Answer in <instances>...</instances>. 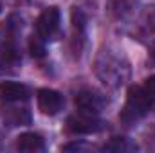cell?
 Wrapping results in <instances>:
<instances>
[{
    "label": "cell",
    "mask_w": 155,
    "mask_h": 153,
    "mask_svg": "<svg viewBox=\"0 0 155 153\" xmlns=\"http://www.w3.org/2000/svg\"><path fill=\"white\" fill-rule=\"evenodd\" d=\"M94 72L107 88H121L132 74L128 58L114 47L101 49L94 61Z\"/></svg>",
    "instance_id": "obj_1"
},
{
    "label": "cell",
    "mask_w": 155,
    "mask_h": 153,
    "mask_svg": "<svg viewBox=\"0 0 155 153\" xmlns=\"http://www.w3.org/2000/svg\"><path fill=\"white\" fill-rule=\"evenodd\" d=\"M152 99L148 97V94L144 92L143 86H132L128 90V96H126V103H124V108L119 115L121 122L124 126H132L135 122H139L144 115L150 112L152 108Z\"/></svg>",
    "instance_id": "obj_2"
},
{
    "label": "cell",
    "mask_w": 155,
    "mask_h": 153,
    "mask_svg": "<svg viewBox=\"0 0 155 153\" xmlns=\"http://www.w3.org/2000/svg\"><path fill=\"white\" fill-rule=\"evenodd\" d=\"M61 33V15L58 7H47L36 20V34L45 41H54Z\"/></svg>",
    "instance_id": "obj_3"
},
{
    "label": "cell",
    "mask_w": 155,
    "mask_h": 153,
    "mask_svg": "<svg viewBox=\"0 0 155 153\" xmlns=\"http://www.w3.org/2000/svg\"><path fill=\"white\" fill-rule=\"evenodd\" d=\"M87 24H88V16L85 13L83 7L74 5L71 11V49L72 52L79 56L83 45H85V38H87Z\"/></svg>",
    "instance_id": "obj_4"
},
{
    "label": "cell",
    "mask_w": 155,
    "mask_h": 153,
    "mask_svg": "<svg viewBox=\"0 0 155 153\" xmlns=\"http://www.w3.org/2000/svg\"><path fill=\"white\" fill-rule=\"evenodd\" d=\"M76 108L79 114L85 115H99L103 112V108L107 106V97L97 92V90H81L76 94Z\"/></svg>",
    "instance_id": "obj_5"
},
{
    "label": "cell",
    "mask_w": 155,
    "mask_h": 153,
    "mask_svg": "<svg viewBox=\"0 0 155 153\" xmlns=\"http://www.w3.org/2000/svg\"><path fill=\"white\" fill-rule=\"evenodd\" d=\"M0 117L4 124L9 128H18V126H27L31 124V112L25 106V101L20 103H2Z\"/></svg>",
    "instance_id": "obj_6"
},
{
    "label": "cell",
    "mask_w": 155,
    "mask_h": 153,
    "mask_svg": "<svg viewBox=\"0 0 155 153\" xmlns=\"http://www.w3.org/2000/svg\"><path fill=\"white\" fill-rule=\"evenodd\" d=\"M67 128L72 133H97L105 128V122L101 119H97V115H85L78 114L69 117L67 121Z\"/></svg>",
    "instance_id": "obj_7"
},
{
    "label": "cell",
    "mask_w": 155,
    "mask_h": 153,
    "mask_svg": "<svg viewBox=\"0 0 155 153\" xmlns=\"http://www.w3.org/2000/svg\"><path fill=\"white\" fill-rule=\"evenodd\" d=\"M38 108L41 110V114L45 115H56L63 110V105H65V99L63 96L58 92V90H52V88H41L38 90Z\"/></svg>",
    "instance_id": "obj_8"
},
{
    "label": "cell",
    "mask_w": 155,
    "mask_h": 153,
    "mask_svg": "<svg viewBox=\"0 0 155 153\" xmlns=\"http://www.w3.org/2000/svg\"><path fill=\"white\" fill-rule=\"evenodd\" d=\"M29 88L18 81H0V103L27 101Z\"/></svg>",
    "instance_id": "obj_9"
},
{
    "label": "cell",
    "mask_w": 155,
    "mask_h": 153,
    "mask_svg": "<svg viewBox=\"0 0 155 153\" xmlns=\"http://www.w3.org/2000/svg\"><path fill=\"white\" fill-rule=\"evenodd\" d=\"M16 150L24 153H40L45 151V141L40 133L35 132H25L16 139Z\"/></svg>",
    "instance_id": "obj_10"
},
{
    "label": "cell",
    "mask_w": 155,
    "mask_h": 153,
    "mask_svg": "<svg viewBox=\"0 0 155 153\" xmlns=\"http://www.w3.org/2000/svg\"><path fill=\"white\" fill-rule=\"evenodd\" d=\"M103 151H112V153L137 151V144L132 142L130 139H124V137H114V139H110V141L103 146Z\"/></svg>",
    "instance_id": "obj_11"
},
{
    "label": "cell",
    "mask_w": 155,
    "mask_h": 153,
    "mask_svg": "<svg viewBox=\"0 0 155 153\" xmlns=\"http://www.w3.org/2000/svg\"><path fill=\"white\" fill-rule=\"evenodd\" d=\"M139 27H141L143 34H153L155 33V5L146 7L143 11L141 20H139Z\"/></svg>",
    "instance_id": "obj_12"
},
{
    "label": "cell",
    "mask_w": 155,
    "mask_h": 153,
    "mask_svg": "<svg viewBox=\"0 0 155 153\" xmlns=\"http://www.w3.org/2000/svg\"><path fill=\"white\" fill-rule=\"evenodd\" d=\"M134 5L130 0H112L110 2V11L116 18H126L132 13Z\"/></svg>",
    "instance_id": "obj_13"
},
{
    "label": "cell",
    "mask_w": 155,
    "mask_h": 153,
    "mask_svg": "<svg viewBox=\"0 0 155 153\" xmlns=\"http://www.w3.org/2000/svg\"><path fill=\"white\" fill-rule=\"evenodd\" d=\"M45 40H41L38 34H33L29 40V50L35 58H43L45 56Z\"/></svg>",
    "instance_id": "obj_14"
},
{
    "label": "cell",
    "mask_w": 155,
    "mask_h": 153,
    "mask_svg": "<svg viewBox=\"0 0 155 153\" xmlns=\"http://www.w3.org/2000/svg\"><path fill=\"white\" fill-rule=\"evenodd\" d=\"M143 88H144V92L148 94V97L152 99V103H155V74L153 76H150L146 81H144Z\"/></svg>",
    "instance_id": "obj_15"
},
{
    "label": "cell",
    "mask_w": 155,
    "mask_h": 153,
    "mask_svg": "<svg viewBox=\"0 0 155 153\" xmlns=\"http://www.w3.org/2000/svg\"><path fill=\"white\" fill-rule=\"evenodd\" d=\"M63 150H65V151H69V150H85V144L72 142V144H67V146H63Z\"/></svg>",
    "instance_id": "obj_16"
},
{
    "label": "cell",
    "mask_w": 155,
    "mask_h": 153,
    "mask_svg": "<svg viewBox=\"0 0 155 153\" xmlns=\"http://www.w3.org/2000/svg\"><path fill=\"white\" fill-rule=\"evenodd\" d=\"M150 61L155 65V41L152 43V47H150Z\"/></svg>",
    "instance_id": "obj_17"
},
{
    "label": "cell",
    "mask_w": 155,
    "mask_h": 153,
    "mask_svg": "<svg viewBox=\"0 0 155 153\" xmlns=\"http://www.w3.org/2000/svg\"><path fill=\"white\" fill-rule=\"evenodd\" d=\"M0 13H2V4H0Z\"/></svg>",
    "instance_id": "obj_18"
},
{
    "label": "cell",
    "mask_w": 155,
    "mask_h": 153,
    "mask_svg": "<svg viewBox=\"0 0 155 153\" xmlns=\"http://www.w3.org/2000/svg\"><path fill=\"white\" fill-rule=\"evenodd\" d=\"M0 144H2V139H0Z\"/></svg>",
    "instance_id": "obj_19"
}]
</instances>
